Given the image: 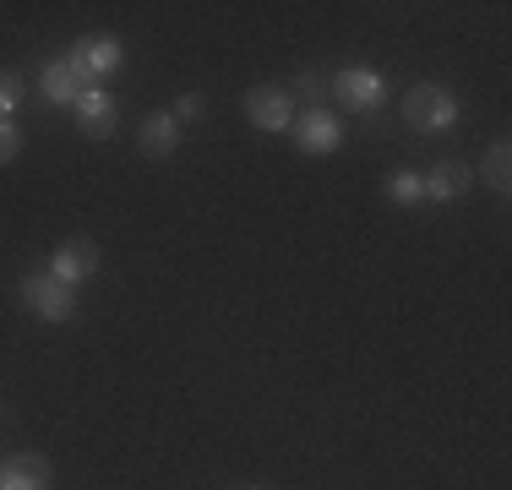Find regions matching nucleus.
<instances>
[{
	"mask_svg": "<svg viewBox=\"0 0 512 490\" xmlns=\"http://www.w3.org/2000/svg\"><path fill=\"white\" fill-rule=\"evenodd\" d=\"M480 180L491 191H512V147L507 142H491V153H485V164H480Z\"/></svg>",
	"mask_w": 512,
	"mask_h": 490,
	"instance_id": "13",
	"label": "nucleus"
},
{
	"mask_svg": "<svg viewBox=\"0 0 512 490\" xmlns=\"http://www.w3.org/2000/svg\"><path fill=\"white\" fill-rule=\"evenodd\" d=\"M246 120L256 131H289L295 126V98H289V88H278V82H262V88L246 93Z\"/></svg>",
	"mask_w": 512,
	"mask_h": 490,
	"instance_id": "6",
	"label": "nucleus"
},
{
	"mask_svg": "<svg viewBox=\"0 0 512 490\" xmlns=\"http://www.w3.org/2000/svg\"><path fill=\"white\" fill-rule=\"evenodd\" d=\"M289 98H327V77H316V71H300Z\"/></svg>",
	"mask_w": 512,
	"mask_h": 490,
	"instance_id": "16",
	"label": "nucleus"
},
{
	"mask_svg": "<svg viewBox=\"0 0 512 490\" xmlns=\"http://www.w3.org/2000/svg\"><path fill=\"white\" fill-rule=\"evenodd\" d=\"M327 93H333L338 104L371 115V109H382V98H387V77H382V71H371V66H344L338 77H327Z\"/></svg>",
	"mask_w": 512,
	"mask_h": 490,
	"instance_id": "4",
	"label": "nucleus"
},
{
	"mask_svg": "<svg viewBox=\"0 0 512 490\" xmlns=\"http://www.w3.org/2000/svg\"><path fill=\"white\" fill-rule=\"evenodd\" d=\"M295 147L306 158H327V153H338L344 147V120L333 115V109H322V104H306V115H295Z\"/></svg>",
	"mask_w": 512,
	"mask_h": 490,
	"instance_id": "3",
	"label": "nucleus"
},
{
	"mask_svg": "<svg viewBox=\"0 0 512 490\" xmlns=\"http://www.w3.org/2000/svg\"><path fill=\"white\" fill-rule=\"evenodd\" d=\"M202 109H207V104H202V93H180L169 115H175V120H202Z\"/></svg>",
	"mask_w": 512,
	"mask_h": 490,
	"instance_id": "18",
	"label": "nucleus"
},
{
	"mask_svg": "<svg viewBox=\"0 0 512 490\" xmlns=\"http://www.w3.org/2000/svg\"><path fill=\"white\" fill-rule=\"evenodd\" d=\"M17 153H22V131H17V120H0V164H11Z\"/></svg>",
	"mask_w": 512,
	"mask_h": 490,
	"instance_id": "17",
	"label": "nucleus"
},
{
	"mask_svg": "<svg viewBox=\"0 0 512 490\" xmlns=\"http://www.w3.org/2000/svg\"><path fill=\"white\" fill-rule=\"evenodd\" d=\"M404 126L420 131V137H442V131L458 126V98L442 82H414L404 93Z\"/></svg>",
	"mask_w": 512,
	"mask_h": 490,
	"instance_id": "1",
	"label": "nucleus"
},
{
	"mask_svg": "<svg viewBox=\"0 0 512 490\" xmlns=\"http://www.w3.org/2000/svg\"><path fill=\"white\" fill-rule=\"evenodd\" d=\"M17 294H22V305H28L39 322H71V316H77V289H66L50 273H28L17 284Z\"/></svg>",
	"mask_w": 512,
	"mask_h": 490,
	"instance_id": "2",
	"label": "nucleus"
},
{
	"mask_svg": "<svg viewBox=\"0 0 512 490\" xmlns=\"http://www.w3.org/2000/svg\"><path fill=\"white\" fill-rule=\"evenodd\" d=\"M50 480V458H39V452H11L0 463V490H50Z\"/></svg>",
	"mask_w": 512,
	"mask_h": 490,
	"instance_id": "11",
	"label": "nucleus"
},
{
	"mask_svg": "<svg viewBox=\"0 0 512 490\" xmlns=\"http://www.w3.org/2000/svg\"><path fill=\"white\" fill-rule=\"evenodd\" d=\"M66 60H71V66H77L88 82H93V77H115V71L126 66V44H120L115 33H82V39L66 49Z\"/></svg>",
	"mask_w": 512,
	"mask_h": 490,
	"instance_id": "5",
	"label": "nucleus"
},
{
	"mask_svg": "<svg viewBox=\"0 0 512 490\" xmlns=\"http://www.w3.org/2000/svg\"><path fill=\"white\" fill-rule=\"evenodd\" d=\"M137 142H142V153H148V158H175V147H180V120L169 115V109H153V115L142 120Z\"/></svg>",
	"mask_w": 512,
	"mask_h": 490,
	"instance_id": "12",
	"label": "nucleus"
},
{
	"mask_svg": "<svg viewBox=\"0 0 512 490\" xmlns=\"http://www.w3.org/2000/svg\"><path fill=\"white\" fill-rule=\"evenodd\" d=\"M420 186H425V202H458V196H469V186H474V169L463 164V158H447V164L425 169Z\"/></svg>",
	"mask_w": 512,
	"mask_h": 490,
	"instance_id": "9",
	"label": "nucleus"
},
{
	"mask_svg": "<svg viewBox=\"0 0 512 490\" xmlns=\"http://www.w3.org/2000/svg\"><path fill=\"white\" fill-rule=\"evenodd\" d=\"M39 93H44V104H66L71 109L82 93H88V77H82V71L60 55V60H50V66L39 71Z\"/></svg>",
	"mask_w": 512,
	"mask_h": 490,
	"instance_id": "10",
	"label": "nucleus"
},
{
	"mask_svg": "<svg viewBox=\"0 0 512 490\" xmlns=\"http://www.w3.org/2000/svg\"><path fill=\"white\" fill-rule=\"evenodd\" d=\"M93 273H99V245L93 240H66L50 256V278H60L66 289H82Z\"/></svg>",
	"mask_w": 512,
	"mask_h": 490,
	"instance_id": "7",
	"label": "nucleus"
},
{
	"mask_svg": "<svg viewBox=\"0 0 512 490\" xmlns=\"http://www.w3.org/2000/svg\"><path fill=\"white\" fill-rule=\"evenodd\" d=\"M77 126L88 131L93 142H104V137H115V126H120V109H115V93H104V88H88L77 98Z\"/></svg>",
	"mask_w": 512,
	"mask_h": 490,
	"instance_id": "8",
	"label": "nucleus"
},
{
	"mask_svg": "<svg viewBox=\"0 0 512 490\" xmlns=\"http://www.w3.org/2000/svg\"><path fill=\"white\" fill-rule=\"evenodd\" d=\"M22 104V77L17 71H0V120H11Z\"/></svg>",
	"mask_w": 512,
	"mask_h": 490,
	"instance_id": "15",
	"label": "nucleus"
},
{
	"mask_svg": "<svg viewBox=\"0 0 512 490\" xmlns=\"http://www.w3.org/2000/svg\"><path fill=\"white\" fill-rule=\"evenodd\" d=\"M387 202H398V207H420V202H425L420 169H393V175H387Z\"/></svg>",
	"mask_w": 512,
	"mask_h": 490,
	"instance_id": "14",
	"label": "nucleus"
}]
</instances>
